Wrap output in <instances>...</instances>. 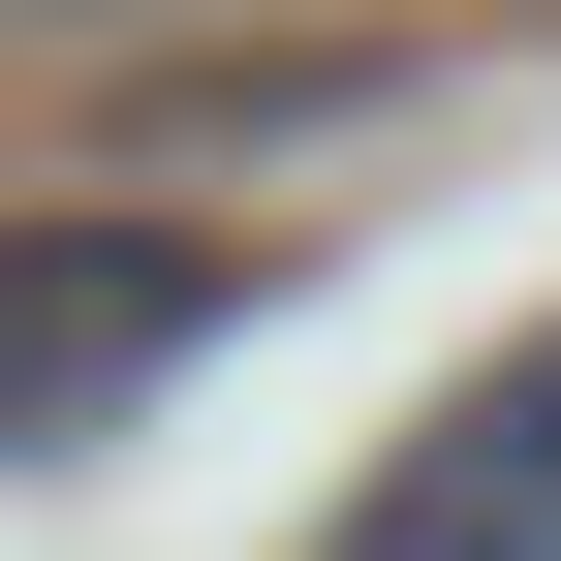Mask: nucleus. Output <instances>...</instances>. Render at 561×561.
<instances>
[{
	"instance_id": "obj_2",
	"label": "nucleus",
	"mask_w": 561,
	"mask_h": 561,
	"mask_svg": "<svg viewBox=\"0 0 561 561\" xmlns=\"http://www.w3.org/2000/svg\"><path fill=\"white\" fill-rule=\"evenodd\" d=\"M312 561H561V312L500 343V375H437L375 468H343V530Z\"/></svg>"
},
{
	"instance_id": "obj_1",
	"label": "nucleus",
	"mask_w": 561,
	"mask_h": 561,
	"mask_svg": "<svg viewBox=\"0 0 561 561\" xmlns=\"http://www.w3.org/2000/svg\"><path fill=\"white\" fill-rule=\"evenodd\" d=\"M250 219H94V187H0V468H94L157 375L250 343Z\"/></svg>"
},
{
	"instance_id": "obj_3",
	"label": "nucleus",
	"mask_w": 561,
	"mask_h": 561,
	"mask_svg": "<svg viewBox=\"0 0 561 561\" xmlns=\"http://www.w3.org/2000/svg\"><path fill=\"white\" fill-rule=\"evenodd\" d=\"M0 32H219V0H0Z\"/></svg>"
}]
</instances>
